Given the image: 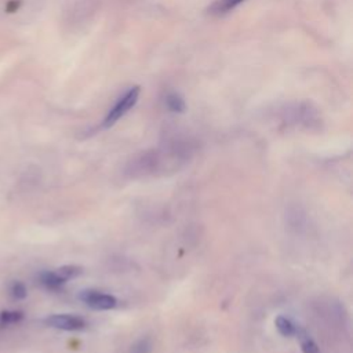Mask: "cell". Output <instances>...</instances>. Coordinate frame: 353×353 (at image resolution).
Returning a JSON list of instances; mask_svg holds the SVG:
<instances>
[{
	"instance_id": "obj_1",
	"label": "cell",
	"mask_w": 353,
	"mask_h": 353,
	"mask_svg": "<svg viewBox=\"0 0 353 353\" xmlns=\"http://www.w3.org/2000/svg\"><path fill=\"white\" fill-rule=\"evenodd\" d=\"M141 95V88L139 85H132L127 88L113 103V106L108 110L106 116L103 117L102 127L103 128H110L114 125L121 117H124L138 102Z\"/></svg>"
},
{
	"instance_id": "obj_2",
	"label": "cell",
	"mask_w": 353,
	"mask_h": 353,
	"mask_svg": "<svg viewBox=\"0 0 353 353\" xmlns=\"http://www.w3.org/2000/svg\"><path fill=\"white\" fill-rule=\"evenodd\" d=\"M283 120L288 124L312 127L320 121L317 109L310 102H294L285 106L283 110Z\"/></svg>"
},
{
	"instance_id": "obj_3",
	"label": "cell",
	"mask_w": 353,
	"mask_h": 353,
	"mask_svg": "<svg viewBox=\"0 0 353 353\" xmlns=\"http://www.w3.org/2000/svg\"><path fill=\"white\" fill-rule=\"evenodd\" d=\"M80 301H83L88 307L95 309V310H109L116 307L117 299L110 295L105 294L97 290H84L79 295Z\"/></svg>"
},
{
	"instance_id": "obj_4",
	"label": "cell",
	"mask_w": 353,
	"mask_h": 353,
	"mask_svg": "<svg viewBox=\"0 0 353 353\" xmlns=\"http://www.w3.org/2000/svg\"><path fill=\"white\" fill-rule=\"evenodd\" d=\"M44 324L51 328H57L62 331H79L85 327V321L83 317L74 316V314H65V313L48 316L47 319H44Z\"/></svg>"
},
{
	"instance_id": "obj_5",
	"label": "cell",
	"mask_w": 353,
	"mask_h": 353,
	"mask_svg": "<svg viewBox=\"0 0 353 353\" xmlns=\"http://www.w3.org/2000/svg\"><path fill=\"white\" fill-rule=\"evenodd\" d=\"M245 0H214L207 8L205 12L211 17H223L237 8Z\"/></svg>"
},
{
	"instance_id": "obj_6",
	"label": "cell",
	"mask_w": 353,
	"mask_h": 353,
	"mask_svg": "<svg viewBox=\"0 0 353 353\" xmlns=\"http://www.w3.org/2000/svg\"><path fill=\"white\" fill-rule=\"evenodd\" d=\"M164 105L172 113H183L186 110L185 98L178 91H168L164 97Z\"/></svg>"
},
{
	"instance_id": "obj_7",
	"label": "cell",
	"mask_w": 353,
	"mask_h": 353,
	"mask_svg": "<svg viewBox=\"0 0 353 353\" xmlns=\"http://www.w3.org/2000/svg\"><path fill=\"white\" fill-rule=\"evenodd\" d=\"M40 283L44 285V287H47L48 290H58V288H61L66 281L58 274V272L57 270H54V272H43L41 274H40Z\"/></svg>"
},
{
	"instance_id": "obj_8",
	"label": "cell",
	"mask_w": 353,
	"mask_h": 353,
	"mask_svg": "<svg viewBox=\"0 0 353 353\" xmlns=\"http://www.w3.org/2000/svg\"><path fill=\"white\" fill-rule=\"evenodd\" d=\"M274 324H276L277 331H279L283 336H292V335L299 334V328H298L288 317L279 316V317H276Z\"/></svg>"
},
{
	"instance_id": "obj_9",
	"label": "cell",
	"mask_w": 353,
	"mask_h": 353,
	"mask_svg": "<svg viewBox=\"0 0 353 353\" xmlns=\"http://www.w3.org/2000/svg\"><path fill=\"white\" fill-rule=\"evenodd\" d=\"M23 319V313L19 310H3L0 313V327H8L18 324Z\"/></svg>"
},
{
	"instance_id": "obj_10",
	"label": "cell",
	"mask_w": 353,
	"mask_h": 353,
	"mask_svg": "<svg viewBox=\"0 0 353 353\" xmlns=\"http://www.w3.org/2000/svg\"><path fill=\"white\" fill-rule=\"evenodd\" d=\"M58 274L65 280H70V279H74L77 276H80L83 273V269L80 266H76V265H66V266H62L59 269H57Z\"/></svg>"
},
{
	"instance_id": "obj_11",
	"label": "cell",
	"mask_w": 353,
	"mask_h": 353,
	"mask_svg": "<svg viewBox=\"0 0 353 353\" xmlns=\"http://www.w3.org/2000/svg\"><path fill=\"white\" fill-rule=\"evenodd\" d=\"M8 294H10L14 299H23V298L26 296L28 291H26V287H25L23 283H21V281H14V283L10 285V288H8Z\"/></svg>"
},
{
	"instance_id": "obj_12",
	"label": "cell",
	"mask_w": 353,
	"mask_h": 353,
	"mask_svg": "<svg viewBox=\"0 0 353 353\" xmlns=\"http://www.w3.org/2000/svg\"><path fill=\"white\" fill-rule=\"evenodd\" d=\"M150 352H152V342L148 338H142L137 341L130 350V353H150Z\"/></svg>"
},
{
	"instance_id": "obj_13",
	"label": "cell",
	"mask_w": 353,
	"mask_h": 353,
	"mask_svg": "<svg viewBox=\"0 0 353 353\" xmlns=\"http://www.w3.org/2000/svg\"><path fill=\"white\" fill-rule=\"evenodd\" d=\"M301 350H302V353H320V349H319L317 343L312 338H309L306 335L302 336Z\"/></svg>"
}]
</instances>
